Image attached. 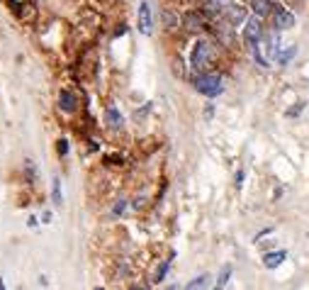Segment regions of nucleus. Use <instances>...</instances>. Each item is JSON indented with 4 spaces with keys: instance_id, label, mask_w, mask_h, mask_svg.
<instances>
[{
    "instance_id": "obj_1",
    "label": "nucleus",
    "mask_w": 309,
    "mask_h": 290,
    "mask_svg": "<svg viewBox=\"0 0 309 290\" xmlns=\"http://www.w3.org/2000/svg\"><path fill=\"white\" fill-rule=\"evenodd\" d=\"M193 88L205 98H217V95L224 93V81L214 71H197L193 76Z\"/></svg>"
},
{
    "instance_id": "obj_2",
    "label": "nucleus",
    "mask_w": 309,
    "mask_h": 290,
    "mask_svg": "<svg viewBox=\"0 0 309 290\" xmlns=\"http://www.w3.org/2000/svg\"><path fill=\"white\" fill-rule=\"evenodd\" d=\"M214 61V44L210 39H197L190 51V68L193 71H207Z\"/></svg>"
},
{
    "instance_id": "obj_3",
    "label": "nucleus",
    "mask_w": 309,
    "mask_h": 290,
    "mask_svg": "<svg viewBox=\"0 0 309 290\" xmlns=\"http://www.w3.org/2000/svg\"><path fill=\"white\" fill-rule=\"evenodd\" d=\"M270 25H273L275 32H287L297 25V15L290 8H285L282 3H275V8L270 13Z\"/></svg>"
},
{
    "instance_id": "obj_4",
    "label": "nucleus",
    "mask_w": 309,
    "mask_h": 290,
    "mask_svg": "<svg viewBox=\"0 0 309 290\" xmlns=\"http://www.w3.org/2000/svg\"><path fill=\"white\" fill-rule=\"evenodd\" d=\"M265 30H263V20L258 15H248V20L244 22V30H241V39L246 47H253L258 39H263Z\"/></svg>"
},
{
    "instance_id": "obj_5",
    "label": "nucleus",
    "mask_w": 309,
    "mask_h": 290,
    "mask_svg": "<svg viewBox=\"0 0 309 290\" xmlns=\"http://www.w3.org/2000/svg\"><path fill=\"white\" fill-rule=\"evenodd\" d=\"M136 27L144 37H151L153 34V10H151V3L148 0H141L139 3V10H136Z\"/></svg>"
},
{
    "instance_id": "obj_6",
    "label": "nucleus",
    "mask_w": 309,
    "mask_h": 290,
    "mask_svg": "<svg viewBox=\"0 0 309 290\" xmlns=\"http://www.w3.org/2000/svg\"><path fill=\"white\" fill-rule=\"evenodd\" d=\"M222 17L231 25V27H244V22L248 20V8L244 5V3H239V0H234V3H229L227 8H224V13H222Z\"/></svg>"
},
{
    "instance_id": "obj_7",
    "label": "nucleus",
    "mask_w": 309,
    "mask_h": 290,
    "mask_svg": "<svg viewBox=\"0 0 309 290\" xmlns=\"http://www.w3.org/2000/svg\"><path fill=\"white\" fill-rule=\"evenodd\" d=\"M207 25H210V17L205 15L202 8H200V10H188V13L183 15V27H185L188 32H202Z\"/></svg>"
},
{
    "instance_id": "obj_8",
    "label": "nucleus",
    "mask_w": 309,
    "mask_h": 290,
    "mask_svg": "<svg viewBox=\"0 0 309 290\" xmlns=\"http://www.w3.org/2000/svg\"><path fill=\"white\" fill-rule=\"evenodd\" d=\"M59 110L66 112V115H76L78 112V95L71 88H64L59 93Z\"/></svg>"
},
{
    "instance_id": "obj_9",
    "label": "nucleus",
    "mask_w": 309,
    "mask_h": 290,
    "mask_svg": "<svg viewBox=\"0 0 309 290\" xmlns=\"http://www.w3.org/2000/svg\"><path fill=\"white\" fill-rule=\"evenodd\" d=\"M248 8H251L253 15H258L260 20H265V17H270V13L275 8V0H248Z\"/></svg>"
},
{
    "instance_id": "obj_10",
    "label": "nucleus",
    "mask_w": 309,
    "mask_h": 290,
    "mask_svg": "<svg viewBox=\"0 0 309 290\" xmlns=\"http://www.w3.org/2000/svg\"><path fill=\"white\" fill-rule=\"evenodd\" d=\"M105 122H107L110 129H122V127H124V117H122V112L117 110V105H107V107H105Z\"/></svg>"
},
{
    "instance_id": "obj_11",
    "label": "nucleus",
    "mask_w": 309,
    "mask_h": 290,
    "mask_svg": "<svg viewBox=\"0 0 309 290\" xmlns=\"http://www.w3.org/2000/svg\"><path fill=\"white\" fill-rule=\"evenodd\" d=\"M161 22H163V27L166 30H178V27H183V15H178L176 10H163L161 13Z\"/></svg>"
},
{
    "instance_id": "obj_12",
    "label": "nucleus",
    "mask_w": 309,
    "mask_h": 290,
    "mask_svg": "<svg viewBox=\"0 0 309 290\" xmlns=\"http://www.w3.org/2000/svg\"><path fill=\"white\" fill-rule=\"evenodd\" d=\"M285 258H287V251H270V254L263 256V266L265 268H277Z\"/></svg>"
},
{
    "instance_id": "obj_13",
    "label": "nucleus",
    "mask_w": 309,
    "mask_h": 290,
    "mask_svg": "<svg viewBox=\"0 0 309 290\" xmlns=\"http://www.w3.org/2000/svg\"><path fill=\"white\" fill-rule=\"evenodd\" d=\"M207 285H210V275H207V273H202V275L193 278V280L185 285V290H207Z\"/></svg>"
},
{
    "instance_id": "obj_14",
    "label": "nucleus",
    "mask_w": 309,
    "mask_h": 290,
    "mask_svg": "<svg viewBox=\"0 0 309 290\" xmlns=\"http://www.w3.org/2000/svg\"><path fill=\"white\" fill-rule=\"evenodd\" d=\"M294 56H297V44H290L287 49H282V51H280V56H277V64H280V66H287V64H290Z\"/></svg>"
},
{
    "instance_id": "obj_15",
    "label": "nucleus",
    "mask_w": 309,
    "mask_h": 290,
    "mask_svg": "<svg viewBox=\"0 0 309 290\" xmlns=\"http://www.w3.org/2000/svg\"><path fill=\"white\" fill-rule=\"evenodd\" d=\"M51 200H54V205H56V207H61V205H64V195H61V178H54V181H51Z\"/></svg>"
},
{
    "instance_id": "obj_16",
    "label": "nucleus",
    "mask_w": 309,
    "mask_h": 290,
    "mask_svg": "<svg viewBox=\"0 0 309 290\" xmlns=\"http://www.w3.org/2000/svg\"><path fill=\"white\" fill-rule=\"evenodd\" d=\"M168 268H171V258H168V261H163V263L159 266V271H156V275H153V283H161V280L166 278V273H168Z\"/></svg>"
},
{
    "instance_id": "obj_17",
    "label": "nucleus",
    "mask_w": 309,
    "mask_h": 290,
    "mask_svg": "<svg viewBox=\"0 0 309 290\" xmlns=\"http://www.w3.org/2000/svg\"><path fill=\"white\" fill-rule=\"evenodd\" d=\"M229 275H231V268L227 266V268L222 271V275H219V280H217V285H214V290H222V288L227 285V280H229Z\"/></svg>"
},
{
    "instance_id": "obj_18",
    "label": "nucleus",
    "mask_w": 309,
    "mask_h": 290,
    "mask_svg": "<svg viewBox=\"0 0 309 290\" xmlns=\"http://www.w3.org/2000/svg\"><path fill=\"white\" fill-rule=\"evenodd\" d=\"M56 152H59L61 159L68 154V139H59V141H56Z\"/></svg>"
},
{
    "instance_id": "obj_19",
    "label": "nucleus",
    "mask_w": 309,
    "mask_h": 290,
    "mask_svg": "<svg viewBox=\"0 0 309 290\" xmlns=\"http://www.w3.org/2000/svg\"><path fill=\"white\" fill-rule=\"evenodd\" d=\"M124 207H127V200H124V198H119V200L114 203V207H112V217H119V215L124 212Z\"/></svg>"
},
{
    "instance_id": "obj_20",
    "label": "nucleus",
    "mask_w": 309,
    "mask_h": 290,
    "mask_svg": "<svg viewBox=\"0 0 309 290\" xmlns=\"http://www.w3.org/2000/svg\"><path fill=\"white\" fill-rule=\"evenodd\" d=\"M304 105H307V102L302 100V102H297V105H292V107H290V110H287L285 115H287V117H297V115H299V112L304 110Z\"/></svg>"
},
{
    "instance_id": "obj_21",
    "label": "nucleus",
    "mask_w": 309,
    "mask_h": 290,
    "mask_svg": "<svg viewBox=\"0 0 309 290\" xmlns=\"http://www.w3.org/2000/svg\"><path fill=\"white\" fill-rule=\"evenodd\" d=\"M241 183H244V171L236 173V188H241Z\"/></svg>"
},
{
    "instance_id": "obj_22",
    "label": "nucleus",
    "mask_w": 309,
    "mask_h": 290,
    "mask_svg": "<svg viewBox=\"0 0 309 290\" xmlns=\"http://www.w3.org/2000/svg\"><path fill=\"white\" fill-rule=\"evenodd\" d=\"M212 115H214V107H212V105H210V107H207V110H205V117H207V119H210V117H212Z\"/></svg>"
},
{
    "instance_id": "obj_23",
    "label": "nucleus",
    "mask_w": 309,
    "mask_h": 290,
    "mask_svg": "<svg viewBox=\"0 0 309 290\" xmlns=\"http://www.w3.org/2000/svg\"><path fill=\"white\" fill-rule=\"evenodd\" d=\"M42 222H47V224H49V222H51V212H44V217H42Z\"/></svg>"
},
{
    "instance_id": "obj_24",
    "label": "nucleus",
    "mask_w": 309,
    "mask_h": 290,
    "mask_svg": "<svg viewBox=\"0 0 309 290\" xmlns=\"http://www.w3.org/2000/svg\"><path fill=\"white\" fill-rule=\"evenodd\" d=\"M129 290H148V288H146V285H131Z\"/></svg>"
},
{
    "instance_id": "obj_25",
    "label": "nucleus",
    "mask_w": 309,
    "mask_h": 290,
    "mask_svg": "<svg viewBox=\"0 0 309 290\" xmlns=\"http://www.w3.org/2000/svg\"><path fill=\"white\" fill-rule=\"evenodd\" d=\"M0 290H5V280L3 278H0Z\"/></svg>"
},
{
    "instance_id": "obj_26",
    "label": "nucleus",
    "mask_w": 309,
    "mask_h": 290,
    "mask_svg": "<svg viewBox=\"0 0 309 290\" xmlns=\"http://www.w3.org/2000/svg\"><path fill=\"white\" fill-rule=\"evenodd\" d=\"M168 290H178V285H171V288H168Z\"/></svg>"
},
{
    "instance_id": "obj_27",
    "label": "nucleus",
    "mask_w": 309,
    "mask_h": 290,
    "mask_svg": "<svg viewBox=\"0 0 309 290\" xmlns=\"http://www.w3.org/2000/svg\"><path fill=\"white\" fill-rule=\"evenodd\" d=\"M222 3H227V5H229V3H234V0H222Z\"/></svg>"
},
{
    "instance_id": "obj_28",
    "label": "nucleus",
    "mask_w": 309,
    "mask_h": 290,
    "mask_svg": "<svg viewBox=\"0 0 309 290\" xmlns=\"http://www.w3.org/2000/svg\"><path fill=\"white\" fill-rule=\"evenodd\" d=\"M95 290H102V288H95Z\"/></svg>"
}]
</instances>
